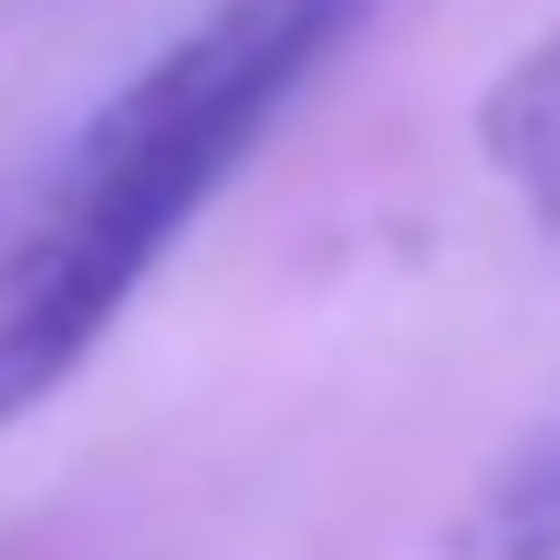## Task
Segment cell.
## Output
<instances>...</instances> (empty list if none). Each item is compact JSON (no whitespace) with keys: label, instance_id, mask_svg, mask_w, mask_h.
I'll use <instances>...</instances> for the list:
<instances>
[{"label":"cell","instance_id":"obj_1","mask_svg":"<svg viewBox=\"0 0 560 560\" xmlns=\"http://www.w3.org/2000/svg\"><path fill=\"white\" fill-rule=\"evenodd\" d=\"M374 0H219L62 145L0 249V425L42 405Z\"/></svg>","mask_w":560,"mask_h":560},{"label":"cell","instance_id":"obj_2","mask_svg":"<svg viewBox=\"0 0 560 560\" xmlns=\"http://www.w3.org/2000/svg\"><path fill=\"white\" fill-rule=\"evenodd\" d=\"M478 156H488V177L560 240V21L478 94Z\"/></svg>","mask_w":560,"mask_h":560},{"label":"cell","instance_id":"obj_3","mask_svg":"<svg viewBox=\"0 0 560 560\" xmlns=\"http://www.w3.org/2000/svg\"><path fill=\"white\" fill-rule=\"evenodd\" d=\"M457 560H560V416H540L488 467L478 509L457 529Z\"/></svg>","mask_w":560,"mask_h":560},{"label":"cell","instance_id":"obj_4","mask_svg":"<svg viewBox=\"0 0 560 560\" xmlns=\"http://www.w3.org/2000/svg\"><path fill=\"white\" fill-rule=\"evenodd\" d=\"M21 198H32V187H11V177H0V249H11V229H21Z\"/></svg>","mask_w":560,"mask_h":560}]
</instances>
